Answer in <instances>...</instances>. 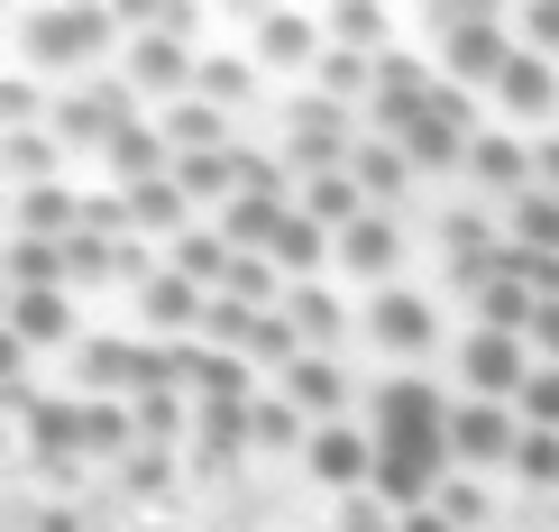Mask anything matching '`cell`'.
<instances>
[{"mask_svg": "<svg viewBox=\"0 0 559 532\" xmlns=\"http://www.w3.org/2000/svg\"><path fill=\"white\" fill-rule=\"evenodd\" d=\"M514 19H496V10H450L440 19V74H450L459 92L468 83H496L504 74V56H514Z\"/></svg>", "mask_w": 559, "mask_h": 532, "instance_id": "1", "label": "cell"}, {"mask_svg": "<svg viewBox=\"0 0 559 532\" xmlns=\"http://www.w3.org/2000/svg\"><path fill=\"white\" fill-rule=\"evenodd\" d=\"M377 441H394V450L450 441V404H440V386H423V377H385V386H377Z\"/></svg>", "mask_w": 559, "mask_h": 532, "instance_id": "2", "label": "cell"}, {"mask_svg": "<svg viewBox=\"0 0 559 532\" xmlns=\"http://www.w3.org/2000/svg\"><path fill=\"white\" fill-rule=\"evenodd\" d=\"M523 377H532V358H523L514 331H468L459 340V386H468L477 404H514Z\"/></svg>", "mask_w": 559, "mask_h": 532, "instance_id": "3", "label": "cell"}, {"mask_svg": "<svg viewBox=\"0 0 559 532\" xmlns=\"http://www.w3.org/2000/svg\"><path fill=\"white\" fill-rule=\"evenodd\" d=\"M19 28H28V56L37 64H74V56H102L120 19H110V10H28Z\"/></svg>", "mask_w": 559, "mask_h": 532, "instance_id": "4", "label": "cell"}, {"mask_svg": "<svg viewBox=\"0 0 559 532\" xmlns=\"http://www.w3.org/2000/svg\"><path fill=\"white\" fill-rule=\"evenodd\" d=\"M302 469L321 477L331 496H358L367 477H377V431H348V423H321L312 441H302Z\"/></svg>", "mask_w": 559, "mask_h": 532, "instance_id": "5", "label": "cell"}, {"mask_svg": "<svg viewBox=\"0 0 559 532\" xmlns=\"http://www.w3.org/2000/svg\"><path fill=\"white\" fill-rule=\"evenodd\" d=\"M514 413L504 404H450V459L459 469H504V459H514Z\"/></svg>", "mask_w": 559, "mask_h": 532, "instance_id": "6", "label": "cell"}, {"mask_svg": "<svg viewBox=\"0 0 559 532\" xmlns=\"http://www.w3.org/2000/svg\"><path fill=\"white\" fill-rule=\"evenodd\" d=\"M486 92H496L514 120H532V129L559 110V74H550V56H532V46H514V56H504V74L486 83Z\"/></svg>", "mask_w": 559, "mask_h": 532, "instance_id": "7", "label": "cell"}, {"mask_svg": "<svg viewBox=\"0 0 559 532\" xmlns=\"http://www.w3.org/2000/svg\"><path fill=\"white\" fill-rule=\"evenodd\" d=\"M367 340H385L394 358H413V350H431V340H440V321H431V304H423V294L385 285L377 304H367Z\"/></svg>", "mask_w": 559, "mask_h": 532, "instance_id": "8", "label": "cell"}, {"mask_svg": "<svg viewBox=\"0 0 559 532\" xmlns=\"http://www.w3.org/2000/svg\"><path fill=\"white\" fill-rule=\"evenodd\" d=\"M258 56L266 64H321L331 56V19L321 10H266L258 19Z\"/></svg>", "mask_w": 559, "mask_h": 532, "instance_id": "9", "label": "cell"}, {"mask_svg": "<svg viewBox=\"0 0 559 532\" xmlns=\"http://www.w3.org/2000/svg\"><path fill=\"white\" fill-rule=\"evenodd\" d=\"M138 312H147L156 331H193V340H202V321H212V294H202L193 275H175V267H156L147 285H138Z\"/></svg>", "mask_w": 559, "mask_h": 532, "instance_id": "10", "label": "cell"}, {"mask_svg": "<svg viewBox=\"0 0 559 532\" xmlns=\"http://www.w3.org/2000/svg\"><path fill=\"white\" fill-rule=\"evenodd\" d=\"M102 166L138 193V184H166V175H175V147H166V129H156V120H129V129L102 147Z\"/></svg>", "mask_w": 559, "mask_h": 532, "instance_id": "11", "label": "cell"}, {"mask_svg": "<svg viewBox=\"0 0 559 532\" xmlns=\"http://www.w3.org/2000/svg\"><path fill=\"white\" fill-rule=\"evenodd\" d=\"M394 258H404V229H394L385 212H367L358 229H340V267H348V275H367L377 294L394 285Z\"/></svg>", "mask_w": 559, "mask_h": 532, "instance_id": "12", "label": "cell"}, {"mask_svg": "<svg viewBox=\"0 0 559 532\" xmlns=\"http://www.w3.org/2000/svg\"><path fill=\"white\" fill-rule=\"evenodd\" d=\"M156 129H166L175 156H221L229 147V110L202 102V92H193V102H175V110H156Z\"/></svg>", "mask_w": 559, "mask_h": 532, "instance_id": "13", "label": "cell"}, {"mask_svg": "<svg viewBox=\"0 0 559 532\" xmlns=\"http://www.w3.org/2000/svg\"><path fill=\"white\" fill-rule=\"evenodd\" d=\"M129 74H138V92H175V102H193V74H202V64L183 56V37H166V28H156V37H138Z\"/></svg>", "mask_w": 559, "mask_h": 532, "instance_id": "14", "label": "cell"}, {"mask_svg": "<svg viewBox=\"0 0 559 532\" xmlns=\"http://www.w3.org/2000/svg\"><path fill=\"white\" fill-rule=\"evenodd\" d=\"M348 175H358V193H367V212H377V202H404L413 193V156L394 147V138H377V147H348Z\"/></svg>", "mask_w": 559, "mask_h": 532, "instance_id": "15", "label": "cell"}, {"mask_svg": "<svg viewBox=\"0 0 559 532\" xmlns=\"http://www.w3.org/2000/svg\"><path fill=\"white\" fill-rule=\"evenodd\" d=\"M294 212L302 221H321V229H331V239H340V229H358L367 221V193H358V175H302V202H294Z\"/></svg>", "mask_w": 559, "mask_h": 532, "instance_id": "16", "label": "cell"}, {"mask_svg": "<svg viewBox=\"0 0 559 532\" xmlns=\"http://www.w3.org/2000/svg\"><path fill=\"white\" fill-rule=\"evenodd\" d=\"M285 395L312 413V431H321V423H340V413H348V377H340L331 358H312V350H302V358L285 367Z\"/></svg>", "mask_w": 559, "mask_h": 532, "instance_id": "17", "label": "cell"}, {"mask_svg": "<svg viewBox=\"0 0 559 532\" xmlns=\"http://www.w3.org/2000/svg\"><path fill=\"white\" fill-rule=\"evenodd\" d=\"M10 340H19V350H56V340H74L64 294H10Z\"/></svg>", "mask_w": 559, "mask_h": 532, "instance_id": "18", "label": "cell"}, {"mask_svg": "<svg viewBox=\"0 0 559 532\" xmlns=\"http://www.w3.org/2000/svg\"><path fill=\"white\" fill-rule=\"evenodd\" d=\"M175 275H193V285H229V267H239V248L221 239V229H183V239L166 248Z\"/></svg>", "mask_w": 559, "mask_h": 532, "instance_id": "19", "label": "cell"}, {"mask_svg": "<svg viewBox=\"0 0 559 532\" xmlns=\"http://www.w3.org/2000/svg\"><path fill=\"white\" fill-rule=\"evenodd\" d=\"M74 221H83V202L64 193V184H28V193H19V239H64Z\"/></svg>", "mask_w": 559, "mask_h": 532, "instance_id": "20", "label": "cell"}, {"mask_svg": "<svg viewBox=\"0 0 559 532\" xmlns=\"http://www.w3.org/2000/svg\"><path fill=\"white\" fill-rule=\"evenodd\" d=\"M331 229H321V221H302V212H285V229H275V248H266V258H275V275H312L321 258H331Z\"/></svg>", "mask_w": 559, "mask_h": 532, "instance_id": "21", "label": "cell"}, {"mask_svg": "<svg viewBox=\"0 0 559 532\" xmlns=\"http://www.w3.org/2000/svg\"><path fill=\"white\" fill-rule=\"evenodd\" d=\"M129 221L147 229V239L175 248L183 229H193V221H183V184H175V175H166V184H138V193H129Z\"/></svg>", "mask_w": 559, "mask_h": 532, "instance_id": "22", "label": "cell"}, {"mask_svg": "<svg viewBox=\"0 0 559 532\" xmlns=\"http://www.w3.org/2000/svg\"><path fill=\"white\" fill-rule=\"evenodd\" d=\"M56 275H74L64 239H10V294H56Z\"/></svg>", "mask_w": 559, "mask_h": 532, "instance_id": "23", "label": "cell"}, {"mask_svg": "<svg viewBox=\"0 0 559 532\" xmlns=\"http://www.w3.org/2000/svg\"><path fill=\"white\" fill-rule=\"evenodd\" d=\"M175 184H183V202H239V147H221V156H175Z\"/></svg>", "mask_w": 559, "mask_h": 532, "instance_id": "24", "label": "cell"}, {"mask_svg": "<svg viewBox=\"0 0 559 532\" xmlns=\"http://www.w3.org/2000/svg\"><path fill=\"white\" fill-rule=\"evenodd\" d=\"M477 312H486V331H514V340H532V312H542V294H532V285H514V275H496V285L477 294Z\"/></svg>", "mask_w": 559, "mask_h": 532, "instance_id": "25", "label": "cell"}, {"mask_svg": "<svg viewBox=\"0 0 559 532\" xmlns=\"http://www.w3.org/2000/svg\"><path fill=\"white\" fill-rule=\"evenodd\" d=\"M468 166L496 184V193H523V184H542V175H532V147H514V138H477Z\"/></svg>", "mask_w": 559, "mask_h": 532, "instance_id": "26", "label": "cell"}, {"mask_svg": "<svg viewBox=\"0 0 559 532\" xmlns=\"http://www.w3.org/2000/svg\"><path fill=\"white\" fill-rule=\"evenodd\" d=\"M83 386H147V350H129V340H92L83 350Z\"/></svg>", "mask_w": 559, "mask_h": 532, "instance_id": "27", "label": "cell"}, {"mask_svg": "<svg viewBox=\"0 0 559 532\" xmlns=\"http://www.w3.org/2000/svg\"><path fill=\"white\" fill-rule=\"evenodd\" d=\"M285 321H294L302 340H340V331H348L340 294H321V285H294V294H285Z\"/></svg>", "mask_w": 559, "mask_h": 532, "instance_id": "28", "label": "cell"}, {"mask_svg": "<svg viewBox=\"0 0 559 532\" xmlns=\"http://www.w3.org/2000/svg\"><path fill=\"white\" fill-rule=\"evenodd\" d=\"M193 92H202V102H248V92H258V64H248V56H202V74H193Z\"/></svg>", "mask_w": 559, "mask_h": 532, "instance_id": "29", "label": "cell"}, {"mask_svg": "<svg viewBox=\"0 0 559 532\" xmlns=\"http://www.w3.org/2000/svg\"><path fill=\"white\" fill-rule=\"evenodd\" d=\"M248 441H266V450H294V441H312V413H302L294 395H266V404H258V423H248Z\"/></svg>", "mask_w": 559, "mask_h": 532, "instance_id": "30", "label": "cell"}, {"mask_svg": "<svg viewBox=\"0 0 559 532\" xmlns=\"http://www.w3.org/2000/svg\"><path fill=\"white\" fill-rule=\"evenodd\" d=\"M129 404H138V441H147V450H156V441H175L183 413H193V404L175 395V386H147V395H129Z\"/></svg>", "mask_w": 559, "mask_h": 532, "instance_id": "31", "label": "cell"}, {"mask_svg": "<svg viewBox=\"0 0 559 532\" xmlns=\"http://www.w3.org/2000/svg\"><path fill=\"white\" fill-rule=\"evenodd\" d=\"M514 248H559V193H514Z\"/></svg>", "mask_w": 559, "mask_h": 532, "instance_id": "32", "label": "cell"}, {"mask_svg": "<svg viewBox=\"0 0 559 532\" xmlns=\"http://www.w3.org/2000/svg\"><path fill=\"white\" fill-rule=\"evenodd\" d=\"M431 515L450 523V532H477V523H486V487H477V477H440V496H431Z\"/></svg>", "mask_w": 559, "mask_h": 532, "instance_id": "33", "label": "cell"}, {"mask_svg": "<svg viewBox=\"0 0 559 532\" xmlns=\"http://www.w3.org/2000/svg\"><path fill=\"white\" fill-rule=\"evenodd\" d=\"M504 469H514L523 487H559V431H523V441H514V459H504Z\"/></svg>", "mask_w": 559, "mask_h": 532, "instance_id": "34", "label": "cell"}, {"mask_svg": "<svg viewBox=\"0 0 559 532\" xmlns=\"http://www.w3.org/2000/svg\"><path fill=\"white\" fill-rule=\"evenodd\" d=\"M514 413H523V431H559V367H532Z\"/></svg>", "mask_w": 559, "mask_h": 532, "instance_id": "35", "label": "cell"}, {"mask_svg": "<svg viewBox=\"0 0 559 532\" xmlns=\"http://www.w3.org/2000/svg\"><path fill=\"white\" fill-rule=\"evenodd\" d=\"M248 358H266V367H294L302 358V331L285 312H258V331H248Z\"/></svg>", "mask_w": 559, "mask_h": 532, "instance_id": "36", "label": "cell"}, {"mask_svg": "<svg viewBox=\"0 0 559 532\" xmlns=\"http://www.w3.org/2000/svg\"><path fill=\"white\" fill-rule=\"evenodd\" d=\"M166 477H175V459H166V450H147V441L120 459V487H129V496H166Z\"/></svg>", "mask_w": 559, "mask_h": 532, "instance_id": "37", "label": "cell"}, {"mask_svg": "<svg viewBox=\"0 0 559 532\" xmlns=\"http://www.w3.org/2000/svg\"><path fill=\"white\" fill-rule=\"evenodd\" d=\"M321 19H331V37L348 46V56H358V46H377V37H385V10H367V0H348V10H321Z\"/></svg>", "mask_w": 559, "mask_h": 532, "instance_id": "38", "label": "cell"}, {"mask_svg": "<svg viewBox=\"0 0 559 532\" xmlns=\"http://www.w3.org/2000/svg\"><path fill=\"white\" fill-rule=\"evenodd\" d=\"M10 175L46 184V175H56V138H46V129H10Z\"/></svg>", "mask_w": 559, "mask_h": 532, "instance_id": "39", "label": "cell"}, {"mask_svg": "<svg viewBox=\"0 0 559 532\" xmlns=\"http://www.w3.org/2000/svg\"><path fill=\"white\" fill-rule=\"evenodd\" d=\"M514 46H532V56H559V0H532V10H514Z\"/></svg>", "mask_w": 559, "mask_h": 532, "instance_id": "40", "label": "cell"}, {"mask_svg": "<svg viewBox=\"0 0 559 532\" xmlns=\"http://www.w3.org/2000/svg\"><path fill=\"white\" fill-rule=\"evenodd\" d=\"M0 110H10V129H37L46 120V92L28 74H10V83H0Z\"/></svg>", "mask_w": 559, "mask_h": 532, "instance_id": "41", "label": "cell"}, {"mask_svg": "<svg viewBox=\"0 0 559 532\" xmlns=\"http://www.w3.org/2000/svg\"><path fill=\"white\" fill-rule=\"evenodd\" d=\"M367 83V64L348 56V46H331V56H321V102H340V92H358Z\"/></svg>", "mask_w": 559, "mask_h": 532, "instance_id": "42", "label": "cell"}, {"mask_svg": "<svg viewBox=\"0 0 559 532\" xmlns=\"http://www.w3.org/2000/svg\"><path fill=\"white\" fill-rule=\"evenodd\" d=\"M340 532H404V523H394V505H377V496H348L340 505Z\"/></svg>", "mask_w": 559, "mask_h": 532, "instance_id": "43", "label": "cell"}, {"mask_svg": "<svg viewBox=\"0 0 559 532\" xmlns=\"http://www.w3.org/2000/svg\"><path fill=\"white\" fill-rule=\"evenodd\" d=\"M532 340H542V350L559 358V304H542V312H532Z\"/></svg>", "mask_w": 559, "mask_h": 532, "instance_id": "44", "label": "cell"}, {"mask_svg": "<svg viewBox=\"0 0 559 532\" xmlns=\"http://www.w3.org/2000/svg\"><path fill=\"white\" fill-rule=\"evenodd\" d=\"M532 175H542V184H559V138H542V147H532Z\"/></svg>", "mask_w": 559, "mask_h": 532, "instance_id": "45", "label": "cell"}, {"mask_svg": "<svg viewBox=\"0 0 559 532\" xmlns=\"http://www.w3.org/2000/svg\"><path fill=\"white\" fill-rule=\"evenodd\" d=\"M404 532H450V523H440V515H404Z\"/></svg>", "mask_w": 559, "mask_h": 532, "instance_id": "46", "label": "cell"}, {"mask_svg": "<svg viewBox=\"0 0 559 532\" xmlns=\"http://www.w3.org/2000/svg\"><path fill=\"white\" fill-rule=\"evenodd\" d=\"M550 367H559V358H550Z\"/></svg>", "mask_w": 559, "mask_h": 532, "instance_id": "47", "label": "cell"}]
</instances>
